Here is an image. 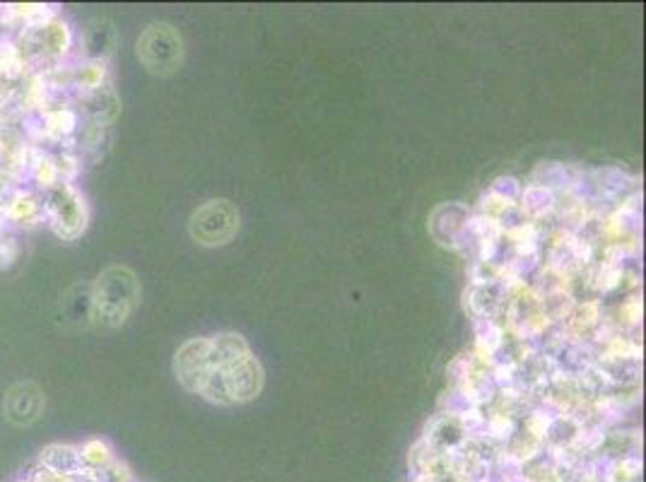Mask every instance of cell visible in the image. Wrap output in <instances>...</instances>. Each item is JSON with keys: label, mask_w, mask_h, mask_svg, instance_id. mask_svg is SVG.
I'll return each mask as SVG.
<instances>
[{"label": "cell", "mask_w": 646, "mask_h": 482, "mask_svg": "<svg viewBox=\"0 0 646 482\" xmlns=\"http://www.w3.org/2000/svg\"><path fill=\"white\" fill-rule=\"evenodd\" d=\"M138 275L128 266H109L92 285V316L107 328H119L135 314L140 304Z\"/></svg>", "instance_id": "6da1fadb"}, {"label": "cell", "mask_w": 646, "mask_h": 482, "mask_svg": "<svg viewBox=\"0 0 646 482\" xmlns=\"http://www.w3.org/2000/svg\"><path fill=\"white\" fill-rule=\"evenodd\" d=\"M135 56L152 75H172L184 63V39L167 22H152L135 41Z\"/></svg>", "instance_id": "7a4b0ae2"}, {"label": "cell", "mask_w": 646, "mask_h": 482, "mask_svg": "<svg viewBox=\"0 0 646 482\" xmlns=\"http://www.w3.org/2000/svg\"><path fill=\"white\" fill-rule=\"evenodd\" d=\"M44 217L54 234L63 241H75L90 225V208L75 184H58L46 193Z\"/></svg>", "instance_id": "3957f363"}, {"label": "cell", "mask_w": 646, "mask_h": 482, "mask_svg": "<svg viewBox=\"0 0 646 482\" xmlns=\"http://www.w3.org/2000/svg\"><path fill=\"white\" fill-rule=\"evenodd\" d=\"M189 232L201 246H225L239 232V213L229 201H208L191 215Z\"/></svg>", "instance_id": "277c9868"}, {"label": "cell", "mask_w": 646, "mask_h": 482, "mask_svg": "<svg viewBox=\"0 0 646 482\" xmlns=\"http://www.w3.org/2000/svg\"><path fill=\"white\" fill-rule=\"evenodd\" d=\"M213 372L210 360V338H191L176 350L174 355V376L184 391L201 396L203 384Z\"/></svg>", "instance_id": "5b68a950"}, {"label": "cell", "mask_w": 646, "mask_h": 482, "mask_svg": "<svg viewBox=\"0 0 646 482\" xmlns=\"http://www.w3.org/2000/svg\"><path fill=\"white\" fill-rule=\"evenodd\" d=\"M46 393L34 381H17L5 391L3 415L15 427H29L44 415Z\"/></svg>", "instance_id": "8992f818"}, {"label": "cell", "mask_w": 646, "mask_h": 482, "mask_svg": "<svg viewBox=\"0 0 646 482\" xmlns=\"http://www.w3.org/2000/svg\"><path fill=\"white\" fill-rule=\"evenodd\" d=\"M225 381V389L229 403L242 405L251 403L254 398L261 396L263 384H266V374H263V364L256 355H249L246 360L232 364L227 369H217Z\"/></svg>", "instance_id": "52a82bcc"}, {"label": "cell", "mask_w": 646, "mask_h": 482, "mask_svg": "<svg viewBox=\"0 0 646 482\" xmlns=\"http://www.w3.org/2000/svg\"><path fill=\"white\" fill-rule=\"evenodd\" d=\"M509 287L504 282H483V285H468V290L463 292V307L471 314L473 321L483 319H497L507 307Z\"/></svg>", "instance_id": "ba28073f"}, {"label": "cell", "mask_w": 646, "mask_h": 482, "mask_svg": "<svg viewBox=\"0 0 646 482\" xmlns=\"http://www.w3.org/2000/svg\"><path fill=\"white\" fill-rule=\"evenodd\" d=\"M119 46V32L109 17L97 15L82 29V54L87 61L107 63Z\"/></svg>", "instance_id": "9c48e42d"}, {"label": "cell", "mask_w": 646, "mask_h": 482, "mask_svg": "<svg viewBox=\"0 0 646 482\" xmlns=\"http://www.w3.org/2000/svg\"><path fill=\"white\" fill-rule=\"evenodd\" d=\"M468 217H471V210L463 203H442L432 210L430 215V234L432 239L437 241L444 249H456L458 234L466 227Z\"/></svg>", "instance_id": "30bf717a"}, {"label": "cell", "mask_w": 646, "mask_h": 482, "mask_svg": "<svg viewBox=\"0 0 646 482\" xmlns=\"http://www.w3.org/2000/svg\"><path fill=\"white\" fill-rule=\"evenodd\" d=\"M466 439L468 434L463 429L461 415L442 413V410L427 422L425 434H422V442H427L432 449L442 451V454H454V451L466 444Z\"/></svg>", "instance_id": "8fae6325"}, {"label": "cell", "mask_w": 646, "mask_h": 482, "mask_svg": "<svg viewBox=\"0 0 646 482\" xmlns=\"http://www.w3.org/2000/svg\"><path fill=\"white\" fill-rule=\"evenodd\" d=\"M29 37H34V44H37L39 54L46 58H66L75 44V34L70 29L68 20L63 17H54L51 22H46L44 27L29 29Z\"/></svg>", "instance_id": "7c38bea8"}, {"label": "cell", "mask_w": 646, "mask_h": 482, "mask_svg": "<svg viewBox=\"0 0 646 482\" xmlns=\"http://www.w3.org/2000/svg\"><path fill=\"white\" fill-rule=\"evenodd\" d=\"M61 319L66 326L80 328L90 326L95 321L92 316V285H78L68 287L61 297Z\"/></svg>", "instance_id": "4fadbf2b"}, {"label": "cell", "mask_w": 646, "mask_h": 482, "mask_svg": "<svg viewBox=\"0 0 646 482\" xmlns=\"http://www.w3.org/2000/svg\"><path fill=\"white\" fill-rule=\"evenodd\" d=\"M251 352V345L246 343L244 335L234 331H222L210 338V360H213V369H227L232 364L246 360Z\"/></svg>", "instance_id": "5bb4252c"}, {"label": "cell", "mask_w": 646, "mask_h": 482, "mask_svg": "<svg viewBox=\"0 0 646 482\" xmlns=\"http://www.w3.org/2000/svg\"><path fill=\"white\" fill-rule=\"evenodd\" d=\"M82 107H85V111H87V119L95 121V123H102V126H111V123L119 119V114H121L119 94H116L111 82L102 85L95 92L82 94Z\"/></svg>", "instance_id": "9a60e30c"}, {"label": "cell", "mask_w": 646, "mask_h": 482, "mask_svg": "<svg viewBox=\"0 0 646 482\" xmlns=\"http://www.w3.org/2000/svg\"><path fill=\"white\" fill-rule=\"evenodd\" d=\"M3 215L8 217L10 222H17V225H39L44 222V203H41L39 196H34L32 191H15L13 196L8 198V203L3 205Z\"/></svg>", "instance_id": "2e32d148"}, {"label": "cell", "mask_w": 646, "mask_h": 482, "mask_svg": "<svg viewBox=\"0 0 646 482\" xmlns=\"http://www.w3.org/2000/svg\"><path fill=\"white\" fill-rule=\"evenodd\" d=\"M41 463H44V468L49 470V473L63 475V478H68V475L87 473L85 463H82L80 458V449H75V446L70 444L46 446V449L41 451Z\"/></svg>", "instance_id": "e0dca14e"}, {"label": "cell", "mask_w": 646, "mask_h": 482, "mask_svg": "<svg viewBox=\"0 0 646 482\" xmlns=\"http://www.w3.org/2000/svg\"><path fill=\"white\" fill-rule=\"evenodd\" d=\"M581 169L569 167V164H560V162H543L533 169L531 184L548 188L552 193H560L572 188L579 181Z\"/></svg>", "instance_id": "ac0fdd59"}, {"label": "cell", "mask_w": 646, "mask_h": 482, "mask_svg": "<svg viewBox=\"0 0 646 482\" xmlns=\"http://www.w3.org/2000/svg\"><path fill=\"white\" fill-rule=\"evenodd\" d=\"M521 213L526 215V220L531 222H545L555 215V193L548 191V188L528 184L524 191H521L519 198Z\"/></svg>", "instance_id": "d6986e66"}, {"label": "cell", "mask_w": 646, "mask_h": 482, "mask_svg": "<svg viewBox=\"0 0 646 482\" xmlns=\"http://www.w3.org/2000/svg\"><path fill=\"white\" fill-rule=\"evenodd\" d=\"M473 328H475V355H478L480 360L492 364L499 348H502L504 338H507V328H504V323H499L497 319L473 321Z\"/></svg>", "instance_id": "ffe728a7"}, {"label": "cell", "mask_w": 646, "mask_h": 482, "mask_svg": "<svg viewBox=\"0 0 646 482\" xmlns=\"http://www.w3.org/2000/svg\"><path fill=\"white\" fill-rule=\"evenodd\" d=\"M41 121H44V133L49 135V138L66 140L78 131L80 114L70 107H56V109H46L44 119Z\"/></svg>", "instance_id": "44dd1931"}, {"label": "cell", "mask_w": 646, "mask_h": 482, "mask_svg": "<svg viewBox=\"0 0 646 482\" xmlns=\"http://www.w3.org/2000/svg\"><path fill=\"white\" fill-rule=\"evenodd\" d=\"M107 82H109L107 63L85 61V66L73 68V87H78L82 94L95 92L102 85H107Z\"/></svg>", "instance_id": "7402d4cb"}, {"label": "cell", "mask_w": 646, "mask_h": 482, "mask_svg": "<svg viewBox=\"0 0 646 482\" xmlns=\"http://www.w3.org/2000/svg\"><path fill=\"white\" fill-rule=\"evenodd\" d=\"M603 480L606 482H639L642 480V461L637 456L618 458V461H610L606 466V473H603Z\"/></svg>", "instance_id": "603a6c76"}, {"label": "cell", "mask_w": 646, "mask_h": 482, "mask_svg": "<svg viewBox=\"0 0 646 482\" xmlns=\"http://www.w3.org/2000/svg\"><path fill=\"white\" fill-rule=\"evenodd\" d=\"M25 73V56L22 49L10 39H0V75L5 78H20Z\"/></svg>", "instance_id": "cb8c5ba5"}, {"label": "cell", "mask_w": 646, "mask_h": 482, "mask_svg": "<svg viewBox=\"0 0 646 482\" xmlns=\"http://www.w3.org/2000/svg\"><path fill=\"white\" fill-rule=\"evenodd\" d=\"M80 458L87 470H99L114 461V454H111V446L104 439H90V442L82 444Z\"/></svg>", "instance_id": "d4e9b609"}, {"label": "cell", "mask_w": 646, "mask_h": 482, "mask_svg": "<svg viewBox=\"0 0 646 482\" xmlns=\"http://www.w3.org/2000/svg\"><path fill=\"white\" fill-rule=\"evenodd\" d=\"M32 179L37 181L39 188H46V191H51V188H56L58 184H61L54 157L39 155L37 160L32 162Z\"/></svg>", "instance_id": "484cf974"}, {"label": "cell", "mask_w": 646, "mask_h": 482, "mask_svg": "<svg viewBox=\"0 0 646 482\" xmlns=\"http://www.w3.org/2000/svg\"><path fill=\"white\" fill-rule=\"evenodd\" d=\"M22 246L13 234H0V270H10L20 261Z\"/></svg>", "instance_id": "4316f807"}, {"label": "cell", "mask_w": 646, "mask_h": 482, "mask_svg": "<svg viewBox=\"0 0 646 482\" xmlns=\"http://www.w3.org/2000/svg\"><path fill=\"white\" fill-rule=\"evenodd\" d=\"M56 169H58V179L61 184H73L80 174V160L70 152H63V155H56Z\"/></svg>", "instance_id": "83f0119b"}, {"label": "cell", "mask_w": 646, "mask_h": 482, "mask_svg": "<svg viewBox=\"0 0 646 482\" xmlns=\"http://www.w3.org/2000/svg\"><path fill=\"white\" fill-rule=\"evenodd\" d=\"M490 191L497 193V196L507 198V201L519 203L521 191H524V186H521L519 179H514V176H499V179L492 181Z\"/></svg>", "instance_id": "f1b7e54d"}, {"label": "cell", "mask_w": 646, "mask_h": 482, "mask_svg": "<svg viewBox=\"0 0 646 482\" xmlns=\"http://www.w3.org/2000/svg\"><path fill=\"white\" fill-rule=\"evenodd\" d=\"M10 181H13V174H8L0 169V208H3V205L8 203V198L13 196V193H10V186H13Z\"/></svg>", "instance_id": "f546056e"}]
</instances>
